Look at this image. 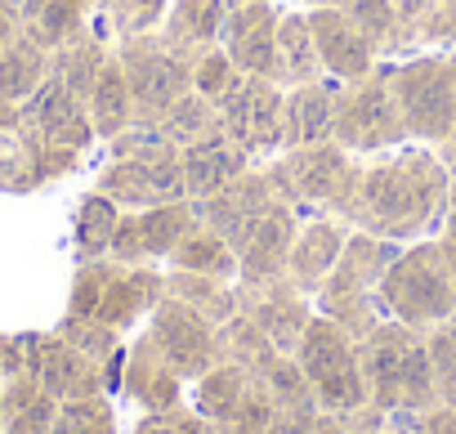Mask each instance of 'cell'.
I'll use <instances>...</instances> for the list:
<instances>
[{"instance_id": "19", "label": "cell", "mask_w": 456, "mask_h": 434, "mask_svg": "<svg viewBox=\"0 0 456 434\" xmlns=\"http://www.w3.org/2000/svg\"><path fill=\"white\" fill-rule=\"evenodd\" d=\"M130 121V86L117 63H103L90 86V126L99 135H117Z\"/></svg>"}, {"instance_id": "27", "label": "cell", "mask_w": 456, "mask_h": 434, "mask_svg": "<svg viewBox=\"0 0 456 434\" xmlns=\"http://www.w3.org/2000/svg\"><path fill=\"white\" fill-rule=\"evenodd\" d=\"M314 54H318V45H314L309 19H287L278 28V68H287L296 77H309L314 72Z\"/></svg>"}, {"instance_id": "35", "label": "cell", "mask_w": 456, "mask_h": 434, "mask_svg": "<svg viewBox=\"0 0 456 434\" xmlns=\"http://www.w3.org/2000/svg\"><path fill=\"white\" fill-rule=\"evenodd\" d=\"M0 130H19V103H10L0 94Z\"/></svg>"}, {"instance_id": "2", "label": "cell", "mask_w": 456, "mask_h": 434, "mask_svg": "<svg viewBox=\"0 0 456 434\" xmlns=\"http://www.w3.org/2000/svg\"><path fill=\"white\" fill-rule=\"evenodd\" d=\"M367 389L385 407H420L434 394V358L429 349L403 327H385L371 336L367 349Z\"/></svg>"}, {"instance_id": "3", "label": "cell", "mask_w": 456, "mask_h": 434, "mask_svg": "<svg viewBox=\"0 0 456 434\" xmlns=\"http://www.w3.org/2000/svg\"><path fill=\"white\" fill-rule=\"evenodd\" d=\"M300 372L305 381L314 385L318 403L331 407V412H354L362 398H367V372L354 354V345L340 336L336 323L327 318H314L305 323V336H300Z\"/></svg>"}, {"instance_id": "6", "label": "cell", "mask_w": 456, "mask_h": 434, "mask_svg": "<svg viewBox=\"0 0 456 434\" xmlns=\"http://www.w3.org/2000/svg\"><path fill=\"white\" fill-rule=\"evenodd\" d=\"M398 99L407 112V126L425 139H438L456 121V90L443 63H411L398 77Z\"/></svg>"}, {"instance_id": "31", "label": "cell", "mask_w": 456, "mask_h": 434, "mask_svg": "<svg viewBox=\"0 0 456 434\" xmlns=\"http://www.w3.org/2000/svg\"><path fill=\"white\" fill-rule=\"evenodd\" d=\"M134 434H201V430H197V421H188V416H170V412H161V416L139 421Z\"/></svg>"}, {"instance_id": "23", "label": "cell", "mask_w": 456, "mask_h": 434, "mask_svg": "<svg viewBox=\"0 0 456 434\" xmlns=\"http://www.w3.org/2000/svg\"><path fill=\"white\" fill-rule=\"evenodd\" d=\"M50 434H117V416H112L108 398H99V394L68 398V403L54 407Z\"/></svg>"}, {"instance_id": "36", "label": "cell", "mask_w": 456, "mask_h": 434, "mask_svg": "<svg viewBox=\"0 0 456 434\" xmlns=\"http://www.w3.org/2000/svg\"><path fill=\"white\" fill-rule=\"evenodd\" d=\"M314 434H340V425H331V421H322V425H314Z\"/></svg>"}, {"instance_id": "1", "label": "cell", "mask_w": 456, "mask_h": 434, "mask_svg": "<svg viewBox=\"0 0 456 434\" xmlns=\"http://www.w3.org/2000/svg\"><path fill=\"white\" fill-rule=\"evenodd\" d=\"M443 170L429 152H398L367 175V206L394 233L429 229L443 210Z\"/></svg>"}, {"instance_id": "29", "label": "cell", "mask_w": 456, "mask_h": 434, "mask_svg": "<svg viewBox=\"0 0 456 434\" xmlns=\"http://www.w3.org/2000/svg\"><path fill=\"white\" fill-rule=\"evenodd\" d=\"M179 265H188V269H210V274H233V256H228L224 242H215V238H197V242L179 247Z\"/></svg>"}, {"instance_id": "22", "label": "cell", "mask_w": 456, "mask_h": 434, "mask_svg": "<svg viewBox=\"0 0 456 434\" xmlns=\"http://www.w3.org/2000/svg\"><path fill=\"white\" fill-rule=\"evenodd\" d=\"M242 403H247V381H242V372H233V367H210V372L197 381V407H201V416L233 421Z\"/></svg>"}, {"instance_id": "30", "label": "cell", "mask_w": 456, "mask_h": 434, "mask_svg": "<svg viewBox=\"0 0 456 434\" xmlns=\"http://www.w3.org/2000/svg\"><path fill=\"white\" fill-rule=\"evenodd\" d=\"M175 28H179L183 37H192V41H206V37L219 28V5H215V0H183Z\"/></svg>"}, {"instance_id": "25", "label": "cell", "mask_w": 456, "mask_h": 434, "mask_svg": "<svg viewBox=\"0 0 456 434\" xmlns=\"http://www.w3.org/2000/svg\"><path fill=\"white\" fill-rule=\"evenodd\" d=\"M282 117H287V139L291 143H309L314 135H327V126H331V99L322 90H300Z\"/></svg>"}, {"instance_id": "28", "label": "cell", "mask_w": 456, "mask_h": 434, "mask_svg": "<svg viewBox=\"0 0 456 434\" xmlns=\"http://www.w3.org/2000/svg\"><path fill=\"white\" fill-rule=\"evenodd\" d=\"M331 260H336V233H331V229H314V233L305 238V247L296 251L300 278H318Z\"/></svg>"}, {"instance_id": "7", "label": "cell", "mask_w": 456, "mask_h": 434, "mask_svg": "<svg viewBox=\"0 0 456 434\" xmlns=\"http://www.w3.org/2000/svg\"><path fill=\"white\" fill-rule=\"evenodd\" d=\"M152 340L161 349V363L175 372V376H206L210 372V358H215V345H210V332L206 323L183 309V305H161L157 318H152Z\"/></svg>"}, {"instance_id": "14", "label": "cell", "mask_w": 456, "mask_h": 434, "mask_svg": "<svg viewBox=\"0 0 456 434\" xmlns=\"http://www.w3.org/2000/svg\"><path fill=\"white\" fill-rule=\"evenodd\" d=\"M309 28H314V45H318V54L327 59V68L336 72V77H362L367 72V41H358L354 37V28H349V19H340V14H331V10H322V14H314L309 19Z\"/></svg>"}, {"instance_id": "24", "label": "cell", "mask_w": 456, "mask_h": 434, "mask_svg": "<svg viewBox=\"0 0 456 434\" xmlns=\"http://www.w3.org/2000/svg\"><path fill=\"white\" fill-rule=\"evenodd\" d=\"M112 238H117V210H112V201L103 192L99 197H86L81 201V215H77V247H81V256L108 251Z\"/></svg>"}, {"instance_id": "8", "label": "cell", "mask_w": 456, "mask_h": 434, "mask_svg": "<svg viewBox=\"0 0 456 434\" xmlns=\"http://www.w3.org/2000/svg\"><path fill=\"white\" fill-rule=\"evenodd\" d=\"M179 188V166L170 152H152V148H139L130 161L112 166L103 175V197H117V201H134V206H148V201H161Z\"/></svg>"}, {"instance_id": "13", "label": "cell", "mask_w": 456, "mask_h": 434, "mask_svg": "<svg viewBox=\"0 0 456 434\" xmlns=\"http://www.w3.org/2000/svg\"><path fill=\"white\" fill-rule=\"evenodd\" d=\"M228 54H233L247 72L256 77H269L278 68V28H273V14L265 5H251L233 19V32H228Z\"/></svg>"}, {"instance_id": "17", "label": "cell", "mask_w": 456, "mask_h": 434, "mask_svg": "<svg viewBox=\"0 0 456 434\" xmlns=\"http://www.w3.org/2000/svg\"><path fill=\"white\" fill-rule=\"evenodd\" d=\"M242 170V148L224 143V139H201L188 148V161H183V184L192 192H224L233 184V175Z\"/></svg>"}, {"instance_id": "12", "label": "cell", "mask_w": 456, "mask_h": 434, "mask_svg": "<svg viewBox=\"0 0 456 434\" xmlns=\"http://www.w3.org/2000/svg\"><path fill=\"white\" fill-rule=\"evenodd\" d=\"M183 210H148L139 220H117L112 251L121 260H143V256H170V242L183 233Z\"/></svg>"}, {"instance_id": "20", "label": "cell", "mask_w": 456, "mask_h": 434, "mask_svg": "<svg viewBox=\"0 0 456 434\" xmlns=\"http://www.w3.org/2000/svg\"><path fill=\"white\" fill-rule=\"evenodd\" d=\"M45 175H41L37 143L19 130H0V192H28Z\"/></svg>"}, {"instance_id": "15", "label": "cell", "mask_w": 456, "mask_h": 434, "mask_svg": "<svg viewBox=\"0 0 456 434\" xmlns=\"http://www.w3.org/2000/svg\"><path fill=\"white\" fill-rule=\"evenodd\" d=\"M50 77V63H45V50L23 32L14 37L5 50H0V94L10 103H28Z\"/></svg>"}, {"instance_id": "21", "label": "cell", "mask_w": 456, "mask_h": 434, "mask_svg": "<svg viewBox=\"0 0 456 434\" xmlns=\"http://www.w3.org/2000/svg\"><path fill=\"white\" fill-rule=\"evenodd\" d=\"M152 305V278H112L108 274V287L99 296V309H94V323L103 327H126L134 323V314H143Z\"/></svg>"}, {"instance_id": "5", "label": "cell", "mask_w": 456, "mask_h": 434, "mask_svg": "<svg viewBox=\"0 0 456 434\" xmlns=\"http://www.w3.org/2000/svg\"><path fill=\"white\" fill-rule=\"evenodd\" d=\"M19 130H23L37 148H68V152L86 148L90 135H94V126H90L86 112H81V99H77L54 72H50L45 86L19 108Z\"/></svg>"}, {"instance_id": "9", "label": "cell", "mask_w": 456, "mask_h": 434, "mask_svg": "<svg viewBox=\"0 0 456 434\" xmlns=\"http://www.w3.org/2000/svg\"><path fill=\"white\" fill-rule=\"evenodd\" d=\"M282 126V99L265 81H242L228 90V130L242 148H273Z\"/></svg>"}, {"instance_id": "34", "label": "cell", "mask_w": 456, "mask_h": 434, "mask_svg": "<svg viewBox=\"0 0 456 434\" xmlns=\"http://www.w3.org/2000/svg\"><path fill=\"white\" fill-rule=\"evenodd\" d=\"M380 5H385V0H358V14H362V19H371V23L380 28V23L389 19V10H380Z\"/></svg>"}, {"instance_id": "33", "label": "cell", "mask_w": 456, "mask_h": 434, "mask_svg": "<svg viewBox=\"0 0 456 434\" xmlns=\"http://www.w3.org/2000/svg\"><path fill=\"white\" fill-rule=\"evenodd\" d=\"M197 81H201V90L219 94V90H224V59H210V63L201 68V77H197Z\"/></svg>"}, {"instance_id": "37", "label": "cell", "mask_w": 456, "mask_h": 434, "mask_svg": "<svg viewBox=\"0 0 456 434\" xmlns=\"http://www.w3.org/2000/svg\"><path fill=\"white\" fill-rule=\"evenodd\" d=\"M0 394H5V367H0Z\"/></svg>"}, {"instance_id": "11", "label": "cell", "mask_w": 456, "mask_h": 434, "mask_svg": "<svg viewBox=\"0 0 456 434\" xmlns=\"http://www.w3.org/2000/svg\"><path fill=\"white\" fill-rule=\"evenodd\" d=\"M126 86L130 99L143 108H170L188 90V72L166 54H126Z\"/></svg>"}, {"instance_id": "4", "label": "cell", "mask_w": 456, "mask_h": 434, "mask_svg": "<svg viewBox=\"0 0 456 434\" xmlns=\"http://www.w3.org/2000/svg\"><path fill=\"white\" fill-rule=\"evenodd\" d=\"M385 300L407 327H420V323H443L456 309V287L438 251L420 247L394 260V269L385 274Z\"/></svg>"}, {"instance_id": "32", "label": "cell", "mask_w": 456, "mask_h": 434, "mask_svg": "<svg viewBox=\"0 0 456 434\" xmlns=\"http://www.w3.org/2000/svg\"><path fill=\"white\" fill-rule=\"evenodd\" d=\"M14 37H23V23H19V5L0 0V50H5Z\"/></svg>"}, {"instance_id": "18", "label": "cell", "mask_w": 456, "mask_h": 434, "mask_svg": "<svg viewBox=\"0 0 456 434\" xmlns=\"http://www.w3.org/2000/svg\"><path fill=\"white\" fill-rule=\"evenodd\" d=\"M287 247H291V215L287 210H265L256 220V229L247 233V242H242V274L247 278L273 274L282 265Z\"/></svg>"}, {"instance_id": "10", "label": "cell", "mask_w": 456, "mask_h": 434, "mask_svg": "<svg viewBox=\"0 0 456 434\" xmlns=\"http://www.w3.org/2000/svg\"><path fill=\"white\" fill-rule=\"evenodd\" d=\"M340 139L358 152H371V148H385V143H398L403 139V126L389 108V99L380 90H362L345 112H340Z\"/></svg>"}, {"instance_id": "26", "label": "cell", "mask_w": 456, "mask_h": 434, "mask_svg": "<svg viewBox=\"0 0 456 434\" xmlns=\"http://www.w3.org/2000/svg\"><path fill=\"white\" fill-rule=\"evenodd\" d=\"M300 184L309 197H336L349 184L345 157L336 148H314L309 157H300Z\"/></svg>"}, {"instance_id": "16", "label": "cell", "mask_w": 456, "mask_h": 434, "mask_svg": "<svg viewBox=\"0 0 456 434\" xmlns=\"http://www.w3.org/2000/svg\"><path fill=\"white\" fill-rule=\"evenodd\" d=\"M19 23L41 50L72 45L77 28H81V0H23Z\"/></svg>"}]
</instances>
